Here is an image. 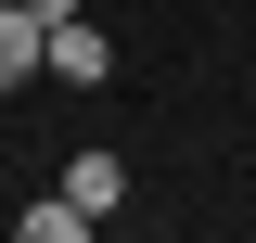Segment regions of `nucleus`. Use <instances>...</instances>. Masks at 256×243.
<instances>
[{
    "label": "nucleus",
    "mask_w": 256,
    "mask_h": 243,
    "mask_svg": "<svg viewBox=\"0 0 256 243\" xmlns=\"http://www.w3.org/2000/svg\"><path fill=\"white\" fill-rule=\"evenodd\" d=\"M38 77H64V90H102V77H116V38H102L90 13H52V52H38Z\"/></svg>",
    "instance_id": "1"
},
{
    "label": "nucleus",
    "mask_w": 256,
    "mask_h": 243,
    "mask_svg": "<svg viewBox=\"0 0 256 243\" xmlns=\"http://www.w3.org/2000/svg\"><path fill=\"white\" fill-rule=\"evenodd\" d=\"M90 218H77V192H52V205H26V243H77Z\"/></svg>",
    "instance_id": "4"
},
{
    "label": "nucleus",
    "mask_w": 256,
    "mask_h": 243,
    "mask_svg": "<svg viewBox=\"0 0 256 243\" xmlns=\"http://www.w3.org/2000/svg\"><path fill=\"white\" fill-rule=\"evenodd\" d=\"M38 52H52V13H38V0H0V90H26Z\"/></svg>",
    "instance_id": "2"
},
{
    "label": "nucleus",
    "mask_w": 256,
    "mask_h": 243,
    "mask_svg": "<svg viewBox=\"0 0 256 243\" xmlns=\"http://www.w3.org/2000/svg\"><path fill=\"white\" fill-rule=\"evenodd\" d=\"M64 192H77V218H116L128 166H116V154H77V166H64Z\"/></svg>",
    "instance_id": "3"
}]
</instances>
